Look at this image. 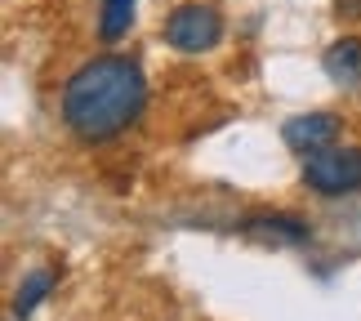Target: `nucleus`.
Wrapping results in <instances>:
<instances>
[{"instance_id": "obj_1", "label": "nucleus", "mask_w": 361, "mask_h": 321, "mask_svg": "<svg viewBox=\"0 0 361 321\" xmlns=\"http://www.w3.org/2000/svg\"><path fill=\"white\" fill-rule=\"evenodd\" d=\"M147 107V76L130 54H99L80 63L59 94L63 125L80 143H112Z\"/></svg>"}, {"instance_id": "obj_2", "label": "nucleus", "mask_w": 361, "mask_h": 321, "mask_svg": "<svg viewBox=\"0 0 361 321\" xmlns=\"http://www.w3.org/2000/svg\"><path fill=\"white\" fill-rule=\"evenodd\" d=\"M161 40L178 54H210L224 40V13L210 0H183V5H174L165 13Z\"/></svg>"}, {"instance_id": "obj_3", "label": "nucleus", "mask_w": 361, "mask_h": 321, "mask_svg": "<svg viewBox=\"0 0 361 321\" xmlns=\"http://www.w3.org/2000/svg\"><path fill=\"white\" fill-rule=\"evenodd\" d=\"M303 188L317 197H348L361 192V147H326L303 161Z\"/></svg>"}, {"instance_id": "obj_4", "label": "nucleus", "mask_w": 361, "mask_h": 321, "mask_svg": "<svg viewBox=\"0 0 361 321\" xmlns=\"http://www.w3.org/2000/svg\"><path fill=\"white\" fill-rule=\"evenodd\" d=\"M339 130H343V121L335 116V111H303V116H290L281 125V138H286V147L295 152V157L308 161V157H317V152L335 147Z\"/></svg>"}, {"instance_id": "obj_5", "label": "nucleus", "mask_w": 361, "mask_h": 321, "mask_svg": "<svg viewBox=\"0 0 361 321\" xmlns=\"http://www.w3.org/2000/svg\"><path fill=\"white\" fill-rule=\"evenodd\" d=\"M241 232L255 236V241H268V246H303L312 236V223L299 214H255L241 223Z\"/></svg>"}, {"instance_id": "obj_6", "label": "nucleus", "mask_w": 361, "mask_h": 321, "mask_svg": "<svg viewBox=\"0 0 361 321\" xmlns=\"http://www.w3.org/2000/svg\"><path fill=\"white\" fill-rule=\"evenodd\" d=\"M326 76L335 80L339 90H357L361 85V36H339L335 45L326 49Z\"/></svg>"}, {"instance_id": "obj_7", "label": "nucleus", "mask_w": 361, "mask_h": 321, "mask_svg": "<svg viewBox=\"0 0 361 321\" xmlns=\"http://www.w3.org/2000/svg\"><path fill=\"white\" fill-rule=\"evenodd\" d=\"M59 286V268H32L23 277V286H18V295H13V317L27 321L40 303L49 299V290Z\"/></svg>"}, {"instance_id": "obj_8", "label": "nucleus", "mask_w": 361, "mask_h": 321, "mask_svg": "<svg viewBox=\"0 0 361 321\" xmlns=\"http://www.w3.org/2000/svg\"><path fill=\"white\" fill-rule=\"evenodd\" d=\"M134 27V0H103L99 5V36L112 45Z\"/></svg>"}, {"instance_id": "obj_9", "label": "nucleus", "mask_w": 361, "mask_h": 321, "mask_svg": "<svg viewBox=\"0 0 361 321\" xmlns=\"http://www.w3.org/2000/svg\"><path fill=\"white\" fill-rule=\"evenodd\" d=\"M339 23H361V0H335Z\"/></svg>"}]
</instances>
